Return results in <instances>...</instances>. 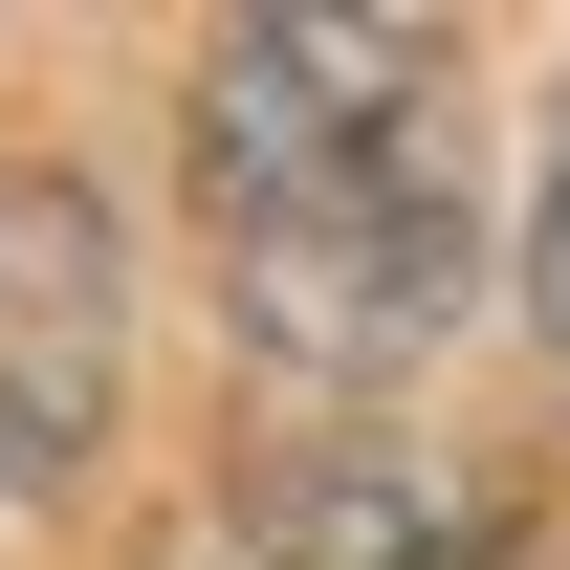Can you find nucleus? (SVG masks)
<instances>
[{"label": "nucleus", "mask_w": 570, "mask_h": 570, "mask_svg": "<svg viewBox=\"0 0 570 570\" xmlns=\"http://www.w3.org/2000/svg\"><path fill=\"white\" fill-rule=\"evenodd\" d=\"M439 67H461L439 22H219L198 45V219L285 373H395L461 330L483 176H461Z\"/></svg>", "instance_id": "obj_1"}, {"label": "nucleus", "mask_w": 570, "mask_h": 570, "mask_svg": "<svg viewBox=\"0 0 570 570\" xmlns=\"http://www.w3.org/2000/svg\"><path fill=\"white\" fill-rule=\"evenodd\" d=\"M264 527H285V570H461L483 549V483H439L395 417H352V461H285Z\"/></svg>", "instance_id": "obj_3"}, {"label": "nucleus", "mask_w": 570, "mask_h": 570, "mask_svg": "<svg viewBox=\"0 0 570 570\" xmlns=\"http://www.w3.org/2000/svg\"><path fill=\"white\" fill-rule=\"evenodd\" d=\"M527 330L570 352V110H549V176H527Z\"/></svg>", "instance_id": "obj_4"}, {"label": "nucleus", "mask_w": 570, "mask_h": 570, "mask_svg": "<svg viewBox=\"0 0 570 570\" xmlns=\"http://www.w3.org/2000/svg\"><path fill=\"white\" fill-rule=\"evenodd\" d=\"M132 373V264L88 176H0V504H67Z\"/></svg>", "instance_id": "obj_2"}]
</instances>
